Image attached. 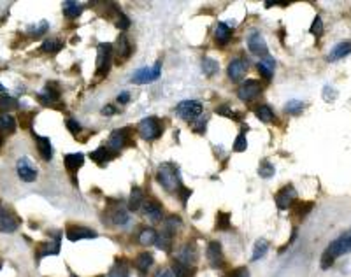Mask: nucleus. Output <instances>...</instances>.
I'll return each mask as SVG.
<instances>
[{
  "instance_id": "12",
  "label": "nucleus",
  "mask_w": 351,
  "mask_h": 277,
  "mask_svg": "<svg viewBox=\"0 0 351 277\" xmlns=\"http://www.w3.org/2000/svg\"><path fill=\"white\" fill-rule=\"evenodd\" d=\"M246 70H248V63L244 60H240V58H236L228 65V77L232 81H240L246 76Z\"/></svg>"
},
{
  "instance_id": "53",
  "label": "nucleus",
  "mask_w": 351,
  "mask_h": 277,
  "mask_svg": "<svg viewBox=\"0 0 351 277\" xmlns=\"http://www.w3.org/2000/svg\"><path fill=\"white\" fill-rule=\"evenodd\" d=\"M155 277H176V276L174 272H172V268H162V270H158Z\"/></svg>"
},
{
  "instance_id": "25",
  "label": "nucleus",
  "mask_w": 351,
  "mask_h": 277,
  "mask_svg": "<svg viewBox=\"0 0 351 277\" xmlns=\"http://www.w3.org/2000/svg\"><path fill=\"white\" fill-rule=\"evenodd\" d=\"M64 14L67 16V18H70V19H74V18H78L79 14L83 13V5L81 4H78V2H72V0H67V2H64Z\"/></svg>"
},
{
  "instance_id": "30",
  "label": "nucleus",
  "mask_w": 351,
  "mask_h": 277,
  "mask_svg": "<svg viewBox=\"0 0 351 277\" xmlns=\"http://www.w3.org/2000/svg\"><path fill=\"white\" fill-rule=\"evenodd\" d=\"M255 114H256V118H258L260 121H263V123H271V121L274 120V111L269 106H258L255 109Z\"/></svg>"
},
{
  "instance_id": "6",
  "label": "nucleus",
  "mask_w": 351,
  "mask_h": 277,
  "mask_svg": "<svg viewBox=\"0 0 351 277\" xmlns=\"http://www.w3.org/2000/svg\"><path fill=\"white\" fill-rule=\"evenodd\" d=\"M16 172H18L19 179L25 181V183H33V181L37 179V169L32 165V162H30L27 156L18 160V163H16Z\"/></svg>"
},
{
  "instance_id": "54",
  "label": "nucleus",
  "mask_w": 351,
  "mask_h": 277,
  "mask_svg": "<svg viewBox=\"0 0 351 277\" xmlns=\"http://www.w3.org/2000/svg\"><path fill=\"white\" fill-rule=\"evenodd\" d=\"M128 100H130V95L127 92H121L120 95H118V102H120V104H127Z\"/></svg>"
},
{
  "instance_id": "8",
  "label": "nucleus",
  "mask_w": 351,
  "mask_h": 277,
  "mask_svg": "<svg viewBox=\"0 0 351 277\" xmlns=\"http://www.w3.org/2000/svg\"><path fill=\"white\" fill-rule=\"evenodd\" d=\"M18 228V217L14 216L13 211L0 205V231H14Z\"/></svg>"
},
{
  "instance_id": "15",
  "label": "nucleus",
  "mask_w": 351,
  "mask_h": 277,
  "mask_svg": "<svg viewBox=\"0 0 351 277\" xmlns=\"http://www.w3.org/2000/svg\"><path fill=\"white\" fill-rule=\"evenodd\" d=\"M125 144H127V130H114L111 134V137H109L107 146H109V149H111L112 153H116L120 151Z\"/></svg>"
},
{
  "instance_id": "48",
  "label": "nucleus",
  "mask_w": 351,
  "mask_h": 277,
  "mask_svg": "<svg viewBox=\"0 0 351 277\" xmlns=\"http://www.w3.org/2000/svg\"><path fill=\"white\" fill-rule=\"evenodd\" d=\"M118 28H120V30H127V28L130 27V19L127 18L125 14L123 13H120V16H118Z\"/></svg>"
},
{
  "instance_id": "34",
  "label": "nucleus",
  "mask_w": 351,
  "mask_h": 277,
  "mask_svg": "<svg viewBox=\"0 0 351 277\" xmlns=\"http://www.w3.org/2000/svg\"><path fill=\"white\" fill-rule=\"evenodd\" d=\"M218 69H220V65H218V62L213 60V58H204L202 60V70L207 77H213L218 72Z\"/></svg>"
},
{
  "instance_id": "39",
  "label": "nucleus",
  "mask_w": 351,
  "mask_h": 277,
  "mask_svg": "<svg viewBox=\"0 0 351 277\" xmlns=\"http://www.w3.org/2000/svg\"><path fill=\"white\" fill-rule=\"evenodd\" d=\"M302 109H304V102L301 100H290L287 102V106H285V111H287L288 114H299V112H302Z\"/></svg>"
},
{
  "instance_id": "41",
  "label": "nucleus",
  "mask_w": 351,
  "mask_h": 277,
  "mask_svg": "<svg viewBox=\"0 0 351 277\" xmlns=\"http://www.w3.org/2000/svg\"><path fill=\"white\" fill-rule=\"evenodd\" d=\"M234 149H236L237 153H242L248 149V140H246V134L244 132H240L239 135H237L236 142H234Z\"/></svg>"
},
{
  "instance_id": "3",
  "label": "nucleus",
  "mask_w": 351,
  "mask_h": 277,
  "mask_svg": "<svg viewBox=\"0 0 351 277\" xmlns=\"http://www.w3.org/2000/svg\"><path fill=\"white\" fill-rule=\"evenodd\" d=\"M176 112L185 121H193L197 120L200 116V112H202V104L197 100H183L177 104Z\"/></svg>"
},
{
  "instance_id": "5",
  "label": "nucleus",
  "mask_w": 351,
  "mask_h": 277,
  "mask_svg": "<svg viewBox=\"0 0 351 277\" xmlns=\"http://www.w3.org/2000/svg\"><path fill=\"white\" fill-rule=\"evenodd\" d=\"M139 134L143 135L146 140H155L162 135V126L157 118H144L139 123Z\"/></svg>"
},
{
  "instance_id": "58",
  "label": "nucleus",
  "mask_w": 351,
  "mask_h": 277,
  "mask_svg": "<svg viewBox=\"0 0 351 277\" xmlns=\"http://www.w3.org/2000/svg\"><path fill=\"white\" fill-rule=\"evenodd\" d=\"M72 277H76V276H72Z\"/></svg>"
},
{
  "instance_id": "52",
  "label": "nucleus",
  "mask_w": 351,
  "mask_h": 277,
  "mask_svg": "<svg viewBox=\"0 0 351 277\" xmlns=\"http://www.w3.org/2000/svg\"><path fill=\"white\" fill-rule=\"evenodd\" d=\"M199 121V123H197V125H193V130L195 132H197V134H202L204 130H206V123H207V120H206V118H200V120H197Z\"/></svg>"
},
{
  "instance_id": "28",
  "label": "nucleus",
  "mask_w": 351,
  "mask_h": 277,
  "mask_svg": "<svg viewBox=\"0 0 351 277\" xmlns=\"http://www.w3.org/2000/svg\"><path fill=\"white\" fill-rule=\"evenodd\" d=\"M14 130H16V120H14L11 114L2 112V114H0V132H7V134H11Z\"/></svg>"
},
{
  "instance_id": "35",
  "label": "nucleus",
  "mask_w": 351,
  "mask_h": 277,
  "mask_svg": "<svg viewBox=\"0 0 351 277\" xmlns=\"http://www.w3.org/2000/svg\"><path fill=\"white\" fill-rule=\"evenodd\" d=\"M128 274H130L128 265H127L125 262H118V263L111 268L109 277H128Z\"/></svg>"
},
{
  "instance_id": "29",
  "label": "nucleus",
  "mask_w": 351,
  "mask_h": 277,
  "mask_svg": "<svg viewBox=\"0 0 351 277\" xmlns=\"http://www.w3.org/2000/svg\"><path fill=\"white\" fill-rule=\"evenodd\" d=\"M269 249V242L265 239H260L255 242V247H253V256H251V260L253 262H256V260L263 258L265 256V253H267Z\"/></svg>"
},
{
  "instance_id": "27",
  "label": "nucleus",
  "mask_w": 351,
  "mask_h": 277,
  "mask_svg": "<svg viewBox=\"0 0 351 277\" xmlns=\"http://www.w3.org/2000/svg\"><path fill=\"white\" fill-rule=\"evenodd\" d=\"M157 237H158V233L153 230V228H144V230L139 233V242L143 246L157 244Z\"/></svg>"
},
{
  "instance_id": "43",
  "label": "nucleus",
  "mask_w": 351,
  "mask_h": 277,
  "mask_svg": "<svg viewBox=\"0 0 351 277\" xmlns=\"http://www.w3.org/2000/svg\"><path fill=\"white\" fill-rule=\"evenodd\" d=\"M172 272H174L176 277H188L190 276L188 267H185V265L179 263V262H174V265H172Z\"/></svg>"
},
{
  "instance_id": "21",
  "label": "nucleus",
  "mask_w": 351,
  "mask_h": 277,
  "mask_svg": "<svg viewBox=\"0 0 351 277\" xmlns=\"http://www.w3.org/2000/svg\"><path fill=\"white\" fill-rule=\"evenodd\" d=\"M116 156V153H112L109 148H98V149H95V151L90 154V158H92L93 162H97V163H106V162H109V160H112V158Z\"/></svg>"
},
{
  "instance_id": "10",
  "label": "nucleus",
  "mask_w": 351,
  "mask_h": 277,
  "mask_svg": "<svg viewBox=\"0 0 351 277\" xmlns=\"http://www.w3.org/2000/svg\"><path fill=\"white\" fill-rule=\"evenodd\" d=\"M207 260L209 263H211V267L214 268H222L223 263H225V258H223V251H222V244L220 242H211V244L207 246Z\"/></svg>"
},
{
  "instance_id": "37",
  "label": "nucleus",
  "mask_w": 351,
  "mask_h": 277,
  "mask_svg": "<svg viewBox=\"0 0 351 277\" xmlns=\"http://www.w3.org/2000/svg\"><path fill=\"white\" fill-rule=\"evenodd\" d=\"M46 32H48V21H41V23H35L33 27L28 28V33H30L32 37H42Z\"/></svg>"
},
{
  "instance_id": "7",
  "label": "nucleus",
  "mask_w": 351,
  "mask_h": 277,
  "mask_svg": "<svg viewBox=\"0 0 351 277\" xmlns=\"http://www.w3.org/2000/svg\"><path fill=\"white\" fill-rule=\"evenodd\" d=\"M260 92H262V86H260L258 81H255V79H248L244 83L239 86V98L242 102H251L255 98L258 97Z\"/></svg>"
},
{
  "instance_id": "51",
  "label": "nucleus",
  "mask_w": 351,
  "mask_h": 277,
  "mask_svg": "<svg viewBox=\"0 0 351 277\" xmlns=\"http://www.w3.org/2000/svg\"><path fill=\"white\" fill-rule=\"evenodd\" d=\"M230 277H250V272H248V268L240 267V268H236V270H232Z\"/></svg>"
},
{
  "instance_id": "31",
  "label": "nucleus",
  "mask_w": 351,
  "mask_h": 277,
  "mask_svg": "<svg viewBox=\"0 0 351 277\" xmlns=\"http://www.w3.org/2000/svg\"><path fill=\"white\" fill-rule=\"evenodd\" d=\"M58 97H60V95H58V92L51 88L49 84H48L46 88L39 93V98H41V102H44V104H53V102L58 100Z\"/></svg>"
},
{
  "instance_id": "24",
  "label": "nucleus",
  "mask_w": 351,
  "mask_h": 277,
  "mask_svg": "<svg viewBox=\"0 0 351 277\" xmlns=\"http://www.w3.org/2000/svg\"><path fill=\"white\" fill-rule=\"evenodd\" d=\"M214 37L218 44H226L232 39V28L226 23H220L214 30Z\"/></svg>"
},
{
  "instance_id": "45",
  "label": "nucleus",
  "mask_w": 351,
  "mask_h": 277,
  "mask_svg": "<svg viewBox=\"0 0 351 277\" xmlns=\"http://www.w3.org/2000/svg\"><path fill=\"white\" fill-rule=\"evenodd\" d=\"M0 107H2V109H16V107H18V100H14L13 97L7 95V97H4L0 100Z\"/></svg>"
},
{
  "instance_id": "19",
  "label": "nucleus",
  "mask_w": 351,
  "mask_h": 277,
  "mask_svg": "<svg viewBox=\"0 0 351 277\" xmlns=\"http://www.w3.org/2000/svg\"><path fill=\"white\" fill-rule=\"evenodd\" d=\"M350 53H351V41L339 42L337 46H335L332 51H330V55H328V60H330V62L341 60V58L348 56Z\"/></svg>"
},
{
  "instance_id": "40",
  "label": "nucleus",
  "mask_w": 351,
  "mask_h": 277,
  "mask_svg": "<svg viewBox=\"0 0 351 277\" xmlns=\"http://www.w3.org/2000/svg\"><path fill=\"white\" fill-rule=\"evenodd\" d=\"M216 227L218 230H230V216L226 213H218V219H216Z\"/></svg>"
},
{
  "instance_id": "23",
  "label": "nucleus",
  "mask_w": 351,
  "mask_h": 277,
  "mask_svg": "<svg viewBox=\"0 0 351 277\" xmlns=\"http://www.w3.org/2000/svg\"><path fill=\"white\" fill-rule=\"evenodd\" d=\"M83 163H84V156L81 153H72V154H67V156H65V167H67L70 172H76L78 169H81Z\"/></svg>"
},
{
  "instance_id": "22",
  "label": "nucleus",
  "mask_w": 351,
  "mask_h": 277,
  "mask_svg": "<svg viewBox=\"0 0 351 277\" xmlns=\"http://www.w3.org/2000/svg\"><path fill=\"white\" fill-rule=\"evenodd\" d=\"M144 205V193L141 188H134L128 199V209L130 211H139Z\"/></svg>"
},
{
  "instance_id": "14",
  "label": "nucleus",
  "mask_w": 351,
  "mask_h": 277,
  "mask_svg": "<svg viewBox=\"0 0 351 277\" xmlns=\"http://www.w3.org/2000/svg\"><path fill=\"white\" fill-rule=\"evenodd\" d=\"M143 213L149 221H153V223L162 221V209H160V205H158L157 202H153V200L151 202H144Z\"/></svg>"
},
{
  "instance_id": "42",
  "label": "nucleus",
  "mask_w": 351,
  "mask_h": 277,
  "mask_svg": "<svg viewBox=\"0 0 351 277\" xmlns=\"http://www.w3.org/2000/svg\"><path fill=\"white\" fill-rule=\"evenodd\" d=\"M309 32L313 33V35H316V37H319L321 33H323V21H321V18L319 16H316L313 21V25H311Z\"/></svg>"
},
{
  "instance_id": "50",
  "label": "nucleus",
  "mask_w": 351,
  "mask_h": 277,
  "mask_svg": "<svg viewBox=\"0 0 351 277\" xmlns=\"http://www.w3.org/2000/svg\"><path fill=\"white\" fill-rule=\"evenodd\" d=\"M334 260H335V258H334L332 254H328L327 251H325L323 256H321V268H328L330 265L334 263Z\"/></svg>"
},
{
  "instance_id": "49",
  "label": "nucleus",
  "mask_w": 351,
  "mask_h": 277,
  "mask_svg": "<svg viewBox=\"0 0 351 277\" xmlns=\"http://www.w3.org/2000/svg\"><path fill=\"white\" fill-rule=\"evenodd\" d=\"M65 125H67V128H69L70 134H79V132H81V125H79L76 120H67Z\"/></svg>"
},
{
  "instance_id": "44",
  "label": "nucleus",
  "mask_w": 351,
  "mask_h": 277,
  "mask_svg": "<svg viewBox=\"0 0 351 277\" xmlns=\"http://www.w3.org/2000/svg\"><path fill=\"white\" fill-rule=\"evenodd\" d=\"M179 225H181L179 217H176V216L169 217V219L165 221V231H169V233H176V228L179 227Z\"/></svg>"
},
{
  "instance_id": "36",
  "label": "nucleus",
  "mask_w": 351,
  "mask_h": 277,
  "mask_svg": "<svg viewBox=\"0 0 351 277\" xmlns=\"http://www.w3.org/2000/svg\"><path fill=\"white\" fill-rule=\"evenodd\" d=\"M111 219H112V225L123 227V225L128 223V214H127V211H123V209H116L114 213L111 214Z\"/></svg>"
},
{
  "instance_id": "16",
  "label": "nucleus",
  "mask_w": 351,
  "mask_h": 277,
  "mask_svg": "<svg viewBox=\"0 0 351 277\" xmlns=\"http://www.w3.org/2000/svg\"><path fill=\"white\" fill-rule=\"evenodd\" d=\"M176 258H177L179 263L185 265V267H190V265L197 260V254H195V249L191 247V246H183V247L176 253Z\"/></svg>"
},
{
  "instance_id": "2",
  "label": "nucleus",
  "mask_w": 351,
  "mask_h": 277,
  "mask_svg": "<svg viewBox=\"0 0 351 277\" xmlns=\"http://www.w3.org/2000/svg\"><path fill=\"white\" fill-rule=\"evenodd\" d=\"M112 53H114V47H112L109 42H102V44H98V58H97V76L98 77L107 76V72L111 69Z\"/></svg>"
},
{
  "instance_id": "11",
  "label": "nucleus",
  "mask_w": 351,
  "mask_h": 277,
  "mask_svg": "<svg viewBox=\"0 0 351 277\" xmlns=\"http://www.w3.org/2000/svg\"><path fill=\"white\" fill-rule=\"evenodd\" d=\"M248 47H250V51L253 53V55H262V56H267V42H265V39L262 37V33L258 32H253L248 37Z\"/></svg>"
},
{
  "instance_id": "33",
  "label": "nucleus",
  "mask_w": 351,
  "mask_h": 277,
  "mask_svg": "<svg viewBox=\"0 0 351 277\" xmlns=\"http://www.w3.org/2000/svg\"><path fill=\"white\" fill-rule=\"evenodd\" d=\"M60 49H62V41H58V39L55 37L46 39L41 46V51H44V53H58Z\"/></svg>"
},
{
  "instance_id": "57",
  "label": "nucleus",
  "mask_w": 351,
  "mask_h": 277,
  "mask_svg": "<svg viewBox=\"0 0 351 277\" xmlns=\"http://www.w3.org/2000/svg\"><path fill=\"white\" fill-rule=\"evenodd\" d=\"M2 144H4V135L0 134V148H2Z\"/></svg>"
},
{
  "instance_id": "26",
  "label": "nucleus",
  "mask_w": 351,
  "mask_h": 277,
  "mask_svg": "<svg viewBox=\"0 0 351 277\" xmlns=\"http://www.w3.org/2000/svg\"><path fill=\"white\" fill-rule=\"evenodd\" d=\"M153 265V256L149 253H141L135 258V267L141 274H146Z\"/></svg>"
},
{
  "instance_id": "1",
  "label": "nucleus",
  "mask_w": 351,
  "mask_h": 277,
  "mask_svg": "<svg viewBox=\"0 0 351 277\" xmlns=\"http://www.w3.org/2000/svg\"><path fill=\"white\" fill-rule=\"evenodd\" d=\"M158 181L160 185L171 191V193H177V189L181 188V179H179V170L174 163H162L158 167Z\"/></svg>"
},
{
  "instance_id": "4",
  "label": "nucleus",
  "mask_w": 351,
  "mask_h": 277,
  "mask_svg": "<svg viewBox=\"0 0 351 277\" xmlns=\"http://www.w3.org/2000/svg\"><path fill=\"white\" fill-rule=\"evenodd\" d=\"M160 70H162V63H160V62H157L153 67H143V69H139L134 72V76H132V83H135V84L153 83V81H157L158 79Z\"/></svg>"
},
{
  "instance_id": "55",
  "label": "nucleus",
  "mask_w": 351,
  "mask_h": 277,
  "mask_svg": "<svg viewBox=\"0 0 351 277\" xmlns=\"http://www.w3.org/2000/svg\"><path fill=\"white\" fill-rule=\"evenodd\" d=\"M114 112H116V109L112 106H106L104 109H102V114L104 116H112Z\"/></svg>"
},
{
  "instance_id": "20",
  "label": "nucleus",
  "mask_w": 351,
  "mask_h": 277,
  "mask_svg": "<svg viewBox=\"0 0 351 277\" xmlns=\"http://www.w3.org/2000/svg\"><path fill=\"white\" fill-rule=\"evenodd\" d=\"M274 67H276V62H274V58H271V56H265V58H263L262 62H258V65H256V69H258V72L263 76L265 81H271Z\"/></svg>"
},
{
  "instance_id": "32",
  "label": "nucleus",
  "mask_w": 351,
  "mask_h": 277,
  "mask_svg": "<svg viewBox=\"0 0 351 277\" xmlns=\"http://www.w3.org/2000/svg\"><path fill=\"white\" fill-rule=\"evenodd\" d=\"M157 246L158 249H163V251H171V246H172V233L163 230L162 233H158L157 237Z\"/></svg>"
},
{
  "instance_id": "56",
  "label": "nucleus",
  "mask_w": 351,
  "mask_h": 277,
  "mask_svg": "<svg viewBox=\"0 0 351 277\" xmlns=\"http://www.w3.org/2000/svg\"><path fill=\"white\" fill-rule=\"evenodd\" d=\"M4 97H7V92H5V88L2 86V84H0V100H2Z\"/></svg>"
},
{
  "instance_id": "46",
  "label": "nucleus",
  "mask_w": 351,
  "mask_h": 277,
  "mask_svg": "<svg viewBox=\"0 0 351 277\" xmlns=\"http://www.w3.org/2000/svg\"><path fill=\"white\" fill-rule=\"evenodd\" d=\"M335 97H337V92H335V90L332 88V86H325L323 88V98L327 102H332V100H335Z\"/></svg>"
},
{
  "instance_id": "17",
  "label": "nucleus",
  "mask_w": 351,
  "mask_h": 277,
  "mask_svg": "<svg viewBox=\"0 0 351 277\" xmlns=\"http://www.w3.org/2000/svg\"><path fill=\"white\" fill-rule=\"evenodd\" d=\"M33 138H35V142H37L39 146V154L42 156V160H46V162H49L51 158H53V148H51V142L48 137H41V135H33Z\"/></svg>"
},
{
  "instance_id": "47",
  "label": "nucleus",
  "mask_w": 351,
  "mask_h": 277,
  "mask_svg": "<svg viewBox=\"0 0 351 277\" xmlns=\"http://www.w3.org/2000/svg\"><path fill=\"white\" fill-rule=\"evenodd\" d=\"M216 112H218V114H222V116H228V118H237V120L240 118V114H236L234 111H230V109H228V106L218 107Z\"/></svg>"
},
{
  "instance_id": "13",
  "label": "nucleus",
  "mask_w": 351,
  "mask_h": 277,
  "mask_svg": "<svg viewBox=\"0 0 351 277\" xmlns=\"http://www.w3.org/2000/svg\"><path fill=\"white\" fill-rule=\"evenodd\" d=\"M97 237V231L95 230H90V228H84V227H70L67 228V239L76 242V240H81V239H95Z\"/></svg>"
},
{
  "instance_id": "18",
  "label": "nucleus",
  "mask_w": 351,
  "mask_h": 277,
  "mask_svg": "<svg viewBox=\"0 0 351 277\" xmlns=\"http://www.w3.org/2000/svg\"><path fill=\"white\" fill-rule=\"evenodd\" d=\"M130 53H132V46H130L127 35H120L118 41H116V56H118V60L120 62L127 60L130 56Z\"/></svg>"
},
{
  "instance_id": "9",
  "label": "nucleus",
  "mask_w": 351,
  "mask_h": 277,
  "mask_svg": "<svg viewBox=\"0 0 351 277\" xmlns=\"http://www.w3.org/2000/svg\"><path fill=\"white\" fill-rule=\"evenodd\" d=\"M297 199V191L293 186H285L283 189H279V193L276 195V203L277 207L285 211V209L291 207V203L295 202Z\"/></svg>"
},
{
  "instance_id": "38",
  "label": "nucleus",
  "mask_w": 351,
  "mask_h": 277,
  "mask_svg": "<svg viewBox=\"0 0 351 277\" xmlns=\"http://www.w3.org/2000/svg\"><path fill=\"white\" fill-rule=\"evenodd\" d=\"M258 174H260V177H263V179H269V177H272V176H274V165H272V163H269L267 160H265V162L260 163Z\"/></svg>"
}]
</instances>
